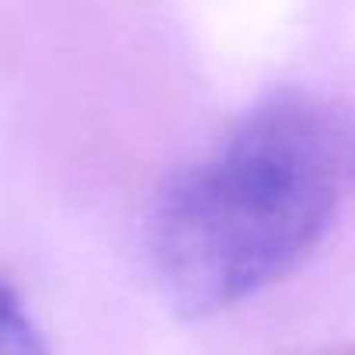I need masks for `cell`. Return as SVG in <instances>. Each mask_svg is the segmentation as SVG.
I'll return each mask as SVG.
<instances>
[{"instance_id":"2","label":"cell","mask_w":355,"mask_h":355,"mask_svg":"<svg viewBox=\"0 0 355 355\" xmlns=\"http://www.w3.org/2000/svg\"><path fill=\"white\" fill-rule=\"evenodd\" d=\"M0 355H49L42 331L25 313L21 300L0 286Z\"/></svg>"},{"instance_id":"1","label":"cell","mask_w":355,"mask_h":355,"mask_svg":"<svg viewBox=\"0 0 355 355\" xmlns=\"http://www.w3.org/2000/svg\"><path fill=\"white\" fill-rule=\"evenodd\" d=\"M355 189V119L286 91L251 108L157 202L150 258L167 303L209 317L300 268Z\"/></svg>"}]
</instances>
